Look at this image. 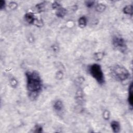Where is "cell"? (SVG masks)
Wrapping results in <instances>:
<instances>
[{"mask_svg": "<svg viewBox=\"0 0 133 133\" xmlns=\"http://www.w3.org/2000/svg\"><path fill=\"white\" fill-rule=\"evenodd\" d=\"M9 7L12 10H16L17 8V4L14 2H12L9 4Z\"/></svg>", "mask_w": 133, "mask_h": 133, "instance_id": "cell-18", "label": "cell"}, {"mask_svg": "<svg viewBox=\"0 0 133 133\" xmlns=\"http://www.w3.org/2000/svg\"><path fill=\"white\" fill-rule=\"evenodd\" d=\"M111 127L113 130V131L115 133H117L120 131L121 126L120 123L117 121H113L111 122L110 124Z\"/></svg>", "mask_w": 133, "mask_h": 133, "instance_id": "cell-7", "label": "cell"}, {"mask_svg": "<svg viewBox=\"0 0 133 133\" xmlns=\"http://www.w3.org/2000/svg\"><path fill=\"white\" fill-rule=\"evenodd\" d=\"M95 4V1H85V4L86 6L88 8H91V7H92Z\"/></svg>", "mask_w": 133, "mask_h": 133, "instance_id": "cell-19", "label": "cell"}, {"mask_svg": "<svg viewBox=\"0 0 133 133\" xmlns=\"http://www.w3.org/2000/svg\"><path fill=\"white\" fill-rule=\"evenodd\" d=\"M128 103L130 105V107L132 108V102H133V97H132V82L130 83L129 89H128Z\"/></svg>", "mask_w": 133, "mask_h": 133, "instance_id": "cell-10", "label": "cell"}, {"mask_svg": "<svg viewBox=\"0 0 133 133\" xmlns=\"http://www.w3.org/2000/svg\"><path fill=\"white\" fill-rule=\"evenodd\" d=\"M67 12L66 9L61 6L56 10V15L59 18H63L67 14Z\"/></svg>", "mask_w": 133, "mask_h": 133, "instance_id": "cell-8", "label": "cell"}, {"mask_svg": "<svg viewBox=\"0 0 133 133\" xmlns=\"http://www.w3.org/2000/svg\"><path fill=\"white\" fill-rule=\"evenodd\" d=\"M53 107H54V109L56 111L59 112L63 110L64 108V105L63 102L61 100H57L54 102Z\"/></svg>", "mask_w": 133, "mask_h": 133, "instance_id": "cell-6", "label": "cell"}, {"mask_svg": "<svg viewBox=\"0 0 133 133\" xmlns=\"http://www.w3.org/2000/svg\"><path fill=\"white\" fill-rule=\"evenodd\" d=\"M88 72L99 84L102 85L104 83V74L99 65L94 64L88 67Z\"/></svg>", "mask_w": 133, "mask_h": 133, "instance_id": "cell-2", "label": "cell"}, {"mask_svg": "<svg viewBox=\"0 0 133 133\" xmlns=\"http://www.w3.org/2000/svg\"><path fill=\"white\" fill-rule=\"evenodd\" d=\"M75 99L76 101L78 103H81L83 102V99H84V96H83V91L81 89H78L76 93V96H75Z\"/></svg>", "mask_w": 133, "mask_h": 133, "instance_id": "cell-9", "label": "cell"}, {"mask_svg": "<svg viewBox=\"0 0 133 133\" xmlns=\"http://www.w3.org/2000/svg\"><path fill=\"white\" fill-rule=\"evenodd\" d=\"M26 78V88L30 95H37L41 92L42 81L39 73L36 71H27L25 73Z\"/></svg>", "mask_w": 133, "mask_h": 133, "instance_id": "cell-1", "label": "cell"}, {"mask_svg": "<svg viewBox=\"0 0 133 133\" xmlns=\"http://www.w3.org/2000/svg\"><path fill=\"white\" fill-rule=\"evenodd\" d=\"M44 7H45L44 2H41L40 3L37 4V5L36 6V8L39 13L42 12L44 10Z\"/></svg>", "mask_w": 133, "mask_h": 133, "instance_id": "cell-13", "label": "cell"}, {"mask_svg": "<svg viewBox=\"0 0 133 133\" xmlns=\"http://www.w3.org/2000/svg\"><path fill=\"white\" fill-rule=\"evenodd\" d=\"M78 26L81 28H84L87 25V19L85 16H82L78 19Z\"/></svg>", "mask_w": 133, "mask_h": 133, "instance_id": "cell-11", "label": "cell"}, {"mask_svg": "<svg viewBox=\"0 0 133 133\" xmlns=\"http://www.w3.org/2000/svg\"><path fill=\"white\" fill-rule=\"evenodd\" d=\"M112 44L116 48L121 52H125L127 49V45L125 41L122 38L118 37H113L112 39Z\"/></svg>", "mask_w": 133, "mask_h": 133, "instance_id": "cell-4", "label": "cell"}, {"mask_svg": "<svg viewBox=\"0 0 133 133\" xmlns=\"http://www.w3.org/2000/svg\"><path fill=\"white\" fill-rule=\"evenodd\" d=\"M60 6H61L60 4H59L57 2H54V3L52 4V8L54 9V10H56Z\"/></svg>", "mask_w": 133, "mask_h": 133, "instance_id": "cell-22", "label": "cell"}, {"mask_svg": "<svg viewBox=\"0 0 133 133\" xmlns=\"http://www.w3.org/2000/svg\"><path fill=\"white\" fill-rule=\"evenodd\" d=\"M10 85H11V86L13 88H16L17 86V84H18L17 81L16 79V78H15L13 77H12L10 78Z\"/></svg>", "mask_w": 133, "mask_h": 133, "instance_id": "cell-16", "label": "cell"}, {"mask_svg": "<svg viewBox=\"0 0 133 133\" xmlns=\"http://www.w3.org/2000/svg\"><path fill=\"white\" fill-rule=\"evenodd\" d=\"M63 76V73L61 71H59L57 72V73L56 74V77H57V78L58 79H60L62 78Z\"/></svg>", "mask_w": 133, "mask_h": 133, "instance_id": "cell-23", "label": "cell"}, {"mask_svg": "<svg viewBox=\"0 0 133 133\" xmlns=\"http://www.w3.org/2000/svg\"><path fill=\"white\" fill-rule=\"evenodd\" d=\"M111 72L117 80L121 82L126 80L130 76V73L126 68L121 65L113 66L111 69Z\"/></svg>", "mask_w": 133, "mask_h": 133, "instance_id": "cell-3", "label": "cell"}, {"mask_svg": "<svg viewBox=\"0 0 133 133\" xmlns=\"http://www.w3.org/2000/svg\"><path fill=\"white\" fill-rule=\"evenodd\" d=\"M104 56V54L101 52H98L97 53H95L94 55V58L96 60L99 61L101 60Z\"/></svg>", "mask_w": 133, "mask_h": 133, "instance_id": "cell-15", "label": "cell"}, {"mask_svg": "<svg viewBox=\"0 0 133 133\" xmlns=\"http://www.w3.org/2000/svg\"><path fill=\"white\" fill-rule=\"evenodd\" d=\"M103 117L104 120H109L110 118V112L107 110H105L104 112H103Z\"/></svg>", "mask_w": 133, "mask_h": 133, "instance_id": "cell-20", "label": "cell"}, {"mask_svg": "<svg viewBox=\"0 0 133 133\" xmlns=\"http://www.w3.org/2000/svg\"><path fill=\"white\" fill-rule=\"evenodd\" d=\"M25 20L28 23L31 24H34V22L37 19L35 18L34 14L32 13H26L24 16Z\"/></svg>", "mask_w": 133, "mask_h": 133, "instance_id": "cell-5", "label": "cell"}, {"mask_svg": "<svg viewBox=\"0 0 133 133\" xmlns=\"http://www.w3.org/2000/svg\"><path fill=\"white\" fill-rule=\"evenodd\" d=\"M106 8V6L105 5H104L103 4H98L96 7V10L97 12H99V13H102L103 11H104V10Z\"/></svg>", "mask_w": 133, "mask_h": 133, "instance_id": "cell-14", "label": "cell"}, {"mask_svg": "<svg viewBox=\"0 0 133 133\" xmlns=\"http://www.w3.org/2000/svg\"><path fill=\"white\" fill-rule=\"evenodd\" d=\"M123 12L124 14L129 15H132V6L131 5H127L123 8Z\"/></svg>", "mask_w": 133, "mask_h": 133, "instance_id": "cell-12", "label": "cell"}, {"mask_svg": "<svg viewBox=\"0 0 133 133\" xmlns=\"http://www.w3.org/2000/svg\"><path fill=\"white\" fill-rule=\"evenodd\" d=\"M43 131V127L42 126L40 125H36L34 126V132H37V133H41Z\"/></svg>", "mask_w": 133, "mask_h": 133, "instance_id": "cell-17", "label": "cell"}, {"mask_svg": "<svg viewBox=\"0 0 133 133\" xmlns=\"http://www.w3.org/2000/svg\"><path fill=\"white\" fill-rule=\"evenodd\" d=\"M6 6V2L3 0H0V9L4 10Z\"/></svg>", "mask_w": 133, "mask_h": 133, "instance_id": "cell-21", "label": "cell"}]
</instances>
